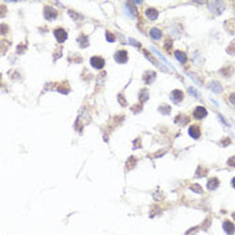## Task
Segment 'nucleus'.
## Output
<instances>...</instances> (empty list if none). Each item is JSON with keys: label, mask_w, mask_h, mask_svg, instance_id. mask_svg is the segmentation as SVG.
I'll return each instance as SVG.
<instances>
[{"label": "nucleus", "mask_w": 235, "mask_h": 235, "mask_svg": "<svg viewBox=\"0 0 235 235\" xmlns=\"http://www.w3.org/2000/svg\"><path fill=\"white\" fill-rule=\"evenodd\" d=\"M207 5L210 12L215 15L221 14L225 9V4L222 1H208Z\"/></svg>", "instance_id": "nucleus-1"}, {"label": "nucleus", "mask_w": 235, "mask_h": 235, "mask_svg": "<svg viewBox=\"0 0 235 235\" xmlns=\"http://www.w3.org/2000/svg\"><path fill=\"white\" fill-rule=\"evenodd\" d=\"M57 11L54 8L50 6H46L44 8V16L45 18L48 20H54L57 18Z\"/></svg>", "instance_id": "nucleus-2"}, {"label": "nucleus", "mask_w": 235, "mask_h": 235, "mask_svg": "<svg viewBox=\"0 0 235 235\" xmlns=\"http://www.w3.org/2000/svg\"><path fill=\"white\" fill-rule=\"evenodd\" d=\"M115 59L119 64H125L128 59L127 52L125 50L118 51L115 54Z\"/></svg>", "instance_id": "nucleus-3"}, {"label": "nucleus", "mask_w": 235, "mask_h": 235, "mask_svg": "<svg viewBox=\"0 0 235 235\" xmlns=\"http://www.w3.org/2000/svg\"><path fill=\"white\" fill-rule=\"evenodd\" d=\"M90 64L93 67L97 69H102L105 65V60L100 57L94 56L90 59Z\"/></svg>", "instance_id": "nucleus-4"}, {"label": "nucleus", "mask_w": 235, "mask_h": 235, "mask_svg": "<svg viewBox=\"0 0 235 235\" xmlns=\"http://www.w3.org/2000/svg\"><path fill=\"white\" fill-rule=\"evenodd\" d=\"M207 115V112L204 107L198 106L196 108L193 112V116L197 120H201L206 117Z\"/></svg>", "instance_id": "nucleus-5"}, {"label": "nucleus", "mask_w": 235, "mask_h": 235, "mask_svg": "<svg viewBox=\"0 0 235 235\" xmlns=\"http://www.w3.org/2000/svg\"><path fill=\"white\" fill-rule=\"evenodd\" d=\"M54 34L57 41L60 43L64 42L67 38V33L63 28H59L55 29L54 31Z\"/></svg>", "instance_id": "nucleus-6"}, {"label": "nucleus", "mask_w": 235, "mask_h": 235, "mask_svg": "<svg viewBox=\"0 0 235 235\" xmlns=\"http://www.w3.org/2000/svg\"><path fill=\"white\" fill-rule=\"evenodd\" d=\"M188 133L189 135L194 139L199 138L201 134L200 128L197 125L191 126L189 129Z\"/></svg>", "instance_id": "nucleus-7"}, {"label": "nucleus", "mask_w": 235, "mask_h": 235, "mask_svg": "<svg viewBox=\"0 0 235 235\" xmlns=\"http://www.w3.org/2000/svg\"><path fill=\"white\" fill-rule=\"evenodd\" d=\"M223 228L225 232L228 235H233L235 232L234 224L229 221H225L223 224Z\"/></svg>", "instance_id": "nucleus-8"}, {"label": "nucleus", "mask_w": 235, "mask_h": 235, "mask_svg": "<svg viewBox=\"0 0 235 235\" xmlns=\"http://www.w3.org/2000/svg\"><path fill=\"white\" fill-rule=\"evenodd\" d=\"M208 88L211 91L216 94L222 93L223 90V87L221 83L217 81H211L208 84Z\"/></svg>", "instance_id": "nucleus-9"}, {"label": "nucleus", "mask_w": 235, "mask_h": 235, "mask_svg": "<svg viewBox=\"0 0 235 235\" xmlns=\"http://www.w3.org/2000/svg\"><path fill=\"white\" fill-rule=\"evenodd\" d=\"M172 99L174 102L179 103L182 101L184 98V94L182 91L178 90H173L171 94Z\"/></svg>", "instance_id": "nucleus-10"}, {"label": "nucleus", "mask_w": 235, "mask_h": 235, "mask_svg": "<svg viewBox=\"0 0 235 235\" xmlns=\"http://www.w3.org/2000/svg\"><path fill=\"white\" fill-rule=\"evenodd\" d=\"M146 15L149 19L154 20L158 18L159 16V12L157 10L153 8H149L146 11Z\"/></svg>", "instance_id": "nucleus-11"}, {"label": "nucleus", "mask_w": 235, "mask_h": 235, "mask_svg": "<svg viewBox=\"0 0 235 235\" xmlns=\"http://www.w3.org/2000/svg\"><path fill=\"white\" fill-rule=\"evenodd\" d=\"M220 181L216 178L210 179L207 184V187L210 190H214L219 186Z\"/></svg>", "instance_id": "nucleus-12"}, {"label": "nucleus", "mask_w": 235, "mask_h": 235, "mask_svg": "<svg viewBox=\"0 0 235 235\" xmlns=\"http://www.w3.org/2000/svg\"><path fill=\"white\" fill-rule=\"evenodd\" d=\"M175 55L177 59L180 63L184 64L186 62L187 58L186 54L184 52L179 51V50H177V51H176L175 52Z\"/></svg>", "instance_id": "nucleus-13"}, {"label": "nucleus", "mask_w": 235, "mask_h": 235, "mask_svg": "<svg viewBox=\"0 0 235 235\" xmlns=\"http://www.w3.org/2000/svg\"><path fill=\"white\" fill-rule=\"evenodd\" d=\"M156 78V74L154 72L148 71L146 73L145 75L143 77V79L146 83H152Z\"/></svg>", "instance_id": "nucleus-14"}, {"label": "nucleus", "mask_w": 235, "mask_h": 235, "mask_svg": "<svg viewBox=\"0 0 235 235\" xmlns=\"http://www.w3.org/2000/svg\"><path fill=\"white\" fill-rule=\"evenodd\" d=\"M150 35L155 40H159L162 35V32L159 28H153L150 32Z\"/></svg>", "instance_id": "nucleus-15"}, {"label": "nucleus", "mask_w": 235, "mask_h": 235, "mask_svg": "<svg viewBox=\"0 0 235 235\" xmlns=\"http://www.w3.org/2000/svg\"><path fill=\"white\" fill-rule=\"evenodd\" d=\"M151 49H152V51H153L155 54L158 55V56H159V58H160V59L164 62L166 63V64L170 65V66H171V67L172 68H174L173 65L171 64V63L169 62L168 61V60L166 59V57H164V55H163L160 53V52H159L157 49H155V48H154V47H151Z\"/></svg>", "instance_id": "nucleus-16"}, {"label": "nucleus", "mask_w": 235, "mask_h": 235, "mask_svg": "<svg viewBox=\"0 0 235 235\" xmlns=\"http://www.w3.org/2000/svg\"><path fill=\"white\" fill-rule=\"evenodd\" d=\"M207 169L202 167H199L196 172V175L198 177H203L206 176L207 174Z\"/></svg>", "instance_id": "nucleus-17"}, {"label": "nucleus", "mask_w": 235, "mask_h": 235, "mask_svg": "<svg viewBox=\"0 0 235 235\" xmlns=\"http://www.w3.org/2000/svg\"><path fill=\"white\" fill-rule=\"evenodd\" d=\"M228 54L230 55L235 54V39L231 42L227 50Z\"/></svg>", "instance_id": "nucleus-18"}, {"label": "nucleus", "mask_w": 235, "mask_h": 235, "mask_svg": "<svg viewBox=\"0 0 235 235\" xmlns=\"http://www.w3.org/2000/svg\"><path fill=\"white\" fill-rule=\"evenodd\" d=\"M192 190L195 193L201 194L203 192L202 187L198 184H195L191 187Z\"/></svg>", "instance_id": "nucleus-19"}, {"label": "nucleus", "mask_w": 235, "mask_h": 235, "mask_svg": "<svg viewBox=\"0 0 235 235\" xmlns=\"http://www.w3.org/2000/svg\"><path fill=\"white\" fill-rule=\"evenodd\" d=\"M106 39H107V40L108 42H115V36H114V35L112 33L108 31V32H106Z\"/></svg>", "instance_id": "nucleus-20"}, {"label": "nucleus", "mask_w": 235, "mask_h": 235, "mask_svg": "<svg viewBox=\"0 0 235 235\" xmlns=\"http://www.w3.org/2000/svg\"><path fill=\"white\" fill-rule=\"evenodd\" d=\"M227 164L230 167H235V156H232L228 159Z\"/></svg>", "instance_id": "nucleus-21"}, {"label": "nucleus", "mask_w": 235, "mask_h": 235, "mask_svg": "<svg viewBox=\"0 0 235 235\" xmlns=\"http://www.w3.org/2000/svg\"><path fill=\"white\" fill-rule=\"evenodd\" d=\"M189 91L190 93L192 95H193V96L195 97H198V93L197 92V90L195 89L193 87H190L189 88Z\"/></svg>", "instance_id": "nucleus-22"}, {"label": "nucleus", "mask_w": 235, "mask_h": 235, "mask_svg": "<svg viewBox=\"0 0 235 235\" xmlns=\"http://www.w3.org/2000/svg\"><path fill=\"white\" fill-rule=\"evenodd\" d=\"M229 99L231 104H233L235 107V93L231 94L229 97Z\"/></svg>", "instance_id": "nucleus-23"}, {"label": "nucleus", "mask_w": 235, "mask_h": 235, "mask_svg": "<svg viewBox=\"0 0 235 235\" xmlns=\"http://www.w3.org/2000/svg\"><path fill=\"white\" fill-rule=\"evenodd\" d=\"M231 141L230 139H225L224 140L223 142H222V145H224V146H228L231 143Z\"/></svg>", "instance_id": "nucleus-24"}, {"label": "nucleus", "mask_w": 235, "mask_h": 235, "mask_svg": "<svg viewBox=\"0 0 235 235\" xmlns=\"http://www.w3.org/2000/svg\"><path fill=\"white\" fill-rule=\"evenodd\" d=\"M232 185L235 189V177L233 178L232 181Z\"/></svg>", "instance_id": "nucleus-25"}, {"label": "nucleus", "mask_w": 235, "mask_h": 235, "mask_svg": "<svg viewBox=\"0 0 235 235\" xmlns=\"http://www.w3.org/2000/svg\"><path fill=\"white\" fill-rule=\"evenodd\" d=\"M232 217L233 219H234V220L235 221V212L234 213H233L232 214Z\"/></svg>", "instance_id": "nucleus-26"}, {"label": "nucleus", "mask_w": 235, "mask_h": 235, "mask_svg": "<svg viewBox=\"0 0 235 235\" xmlns=\"http://www.w3.org/2000/svg\"><path fill=\"white\" fill-rule=\"evenodd\" d=\"M135 3H141V1H135Z\"/></svg>", "instance_id": "nucleus-27"}]
</instances>
